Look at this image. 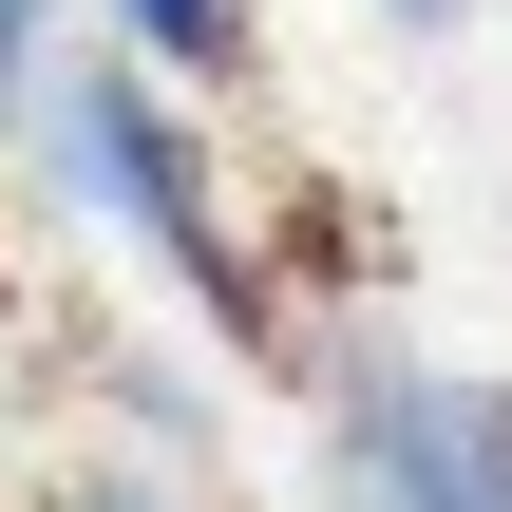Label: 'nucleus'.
Instances as JSON below:
<instances>
[{
	"mask_svg": "<svg viewBox=\"0 0 512 512\" xmlns=\"http://www.w3.org/2000/svg\"><path fill=\"white\" fill-rule=\"evenodd\" d=\"M38 38H57V0H0V114H38Z\"/></svg>",
	"mask_w": 512,
	"mask_h": 512,
	"instance_id": "nucleus-4",
	"label": "nucleus"
},
{
	"mask_svg": "<svg viewBox=\"0 0 512 512\" xmlns=\"http://www.w3.org/2000/svg\"><path fill=\"white\" fill-rule=\"evenodd\" d=\"M342 494L361 512H512V380L361 361L342 380Z\"/></svg>",
	"mask_w": 512,
	"mask_h": 512,
	"instance_id": "nucleus-2",
	"label": "nucleus"
},
{
	"mask_svg": "<svg viewBox=\"0 0 512 512\" xmlns=\"http://www.w3.org/2000/svg\"><path fill=\"white\" fill-rule=\"evenodd\" d=\"M76 512H152V494H76Z\"/></svg>",
	"mask_w": 512,
	"mask_h": 512,
	"instance_id": "nucleus-6",
	"label": "nucleus"
},
{
	"mask_svg": "<svg viewBox=\"0 0 512 512\" xmlns=\"http://www.w3.org/2000/svg\"><path fill=\"white\" fill-rule=\"evenodd\" d=\"M114 57L190 95V76H228V57H247V0H114Z\"/></svg>",
	"mask_w": 512,
	"mask_h": 512,
	"instance_id": "nucleus-3",
	"label": "nucleus"
},
{
	"mask_svg": "<svg viewBox=\"0 0 512 512\" xmlns=\"http://www.w3.org/2000/svg\"><path fill=\"white\" fill-rule=\"evenodd\" d=\"M38 152H57V190H76V209H95V228H114L228 361H285V304H266L228 190H209V114H171V76H133V57L57 76V95H38Z\"/></svg>",
	"mask_w": 512,
	"mask_h": 512,
	"instance_id": "nucleus-1",
	"label": "nucleus"
},
{
	"mask_svg": "<svg viewBox=\"0 0 512 512\" xmlns=\"http://www.w3.org/2000/svg\"><path fill=\"white\" fill-rule=\"evenodd\" d=\"M380 19H456V0H380Z\"/></svg>",
	"mask_w": 512,
	"mask_h": 512,
	"instance_id": "nucleus-5",
	"label": "nucleus"
}]
</instances>
